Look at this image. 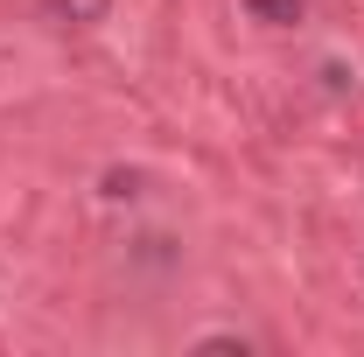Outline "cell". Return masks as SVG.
I'll list each match as a JSON object with an SVG mask.
<instances>
[{
	"label": "cell",
	"mask_w": 364,
	"mask_h": 357,
	"mask_svg": "<svg viewBox=\"0 0 364 357\" xmlns=\"http://www.w3.org/2000/svg\"><path fill=\"white\" fill-rule=\"evenodd\" d=\"M105 196H112V203H134L140 196V169H105Z\"/></svg>",
	"instance_id": "obj_3"
},
{
	"label": "cell",
	"mask_w": 364,
	"mask_h": 357,
	"mask_svg": "<svg viewBox=\"0 0 364 357\" xmlns=\"http://www.w3.org/2000/svg\"><path fill=\"white\" fill-rule=\"evenodd\" d=\"M112 14V0H49V21L56 28H98Z\"/></svg>",
	"instance_id": "obj_1"
},
{
	"label": "cell",
	"mask_w": 364,
	"mask_h": 357,
	"mask_svg": "<svg viewBox=\"0 0 364 357\" xmlns=\"http://www.w3.org/2000/svg\"><path fill=\"white\" fill-rule=\"evenodd\" d=\"M245 14L267 21V28H294V21L309 14V0H245Z\"/></svg>",
	"instance_id": "obj_2"
}]
</instances>
